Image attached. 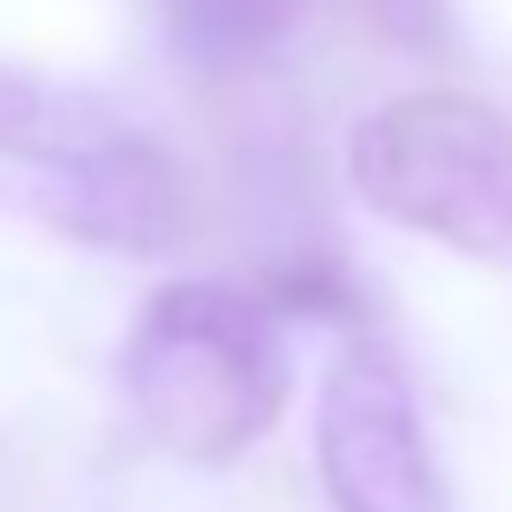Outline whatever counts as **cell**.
Returning <instances> with one entry per match:
<instances>
[{
  "label": "cell",
  "instance_id": "obj_2",
  "mask_svg": "<svg viewBox=\"0 0 512 512\" xmlns=\"http://www.w3.org/2000/svg\"><path fill=\"white\" fill-rule=\"evenodd\" d=\"M347 181L377 219L460 256L512 264V113L475 91H407L347 144Z\"/></svg>",
  "mask_w": 512,
  "mask_h": 512
},
{
  "label": "cell",
  "instance_id": "obj_5",
  "mask_svg": "<svg viewBox=\"0 0 512 512\" xmlns=\"http://www.w3.org/2000/svg\"><path fill=\"white\" fill-rule=\"evenodd\" d=\"M166 46L189 68H249L256 53H272L294 31L302 0H166Z\"/></svg>",
  "mask_w": 512,
  "mask_h": 512
},
{
  "label": "cell",
  "instance_id": "obj_4",
  "mask_svg": "<svg viewBox=\"0 0 512 512\" xmlns=\"http://www.w3.org/2000/svg\"><path fill=\"white\" fill-rule=\"evenodd\" d=\"M0 204L31 211L38 226L83 241V249H113V256H159L181 241L189 226V181L181 166L151 144L136 121L106 128L98 144L68 151V159L0 174Z\"/></svg>",
  "mask_w": 512,
  "mask_h": 512
},
{
  "label": "cell",
  "instance_id": "obj_6",
  "mask_svg": "<svg viewBox=\"0 0 512 512\" xmlns=\"http://www.w3.org/2000/svg\"><path fill=\"white\" fill-rule=\"evenodd\" d=\"M264 302H272L279 317H332V324H354V317H362V287H354L339 264H324V256H309V264H287V272H272Z\"/></svg>",
  "mask_w": 512,
  "mask_h": 512
},
{
  "label": "cell",
  "instance_id": "obj_1",
  "mask_svg": "<svg viewBox=\"0 0 512 512\" xmlns=\"http://www.w3.org/2000/svg\"><path fill=\"white\" fill-rule=\"evenodd\" d=\"M121 392L151 445L189 467H226L279 430L294 392V347L256 287L174 279L121 339Z\"/></svg>",
  "mask_w": 512,
  "mask_h": 512
},
{
  "label": "cell",
  "instance_id": "obj_3",
  "mask_svg": "<svg viewBox=\"0 0 512 512\" xmlns=\"http://www.w3.org/2000/svg\"><path fill=\"white\" fill-rule=\"evenodd\" d=\"M317 482L332 512H452L400 354L354 339L317 384Z\"/></svg>",
  "mask_w": 512,
  "mask_h": 512
}]
</instances>
